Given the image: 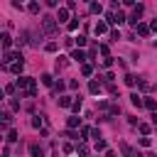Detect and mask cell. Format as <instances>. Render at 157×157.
<instances>
[{
  "label": "cell",
  "mask_w": 157,
  "mask_h": 157,
  "mask_svg": "<svg viewBox=\"0 0 157 157\" xmlns=\"http://www.w3.org/2000/svg\"><path fill=\"white\" fill-rule=\"evenodd\" d=\"M42 32H44V34H54V32H56V17L44 15V17H42Z\"/></svg>",
  "instance_id": "obj_1"
},
{
  "label": "cell",
  "mask_w": 157,
  "mask_h": 157,
  "mask_svg": "<svg viewBox=\"0 0 157 157\" xmlns=\"http://www.w3.org/2000/svg\"><path fill=\"white\" fill-rule=\"evenodd\" d=\"M142 12H145V7H142V5H135V7H132V12H130V20H128V22H130L132 27H137V25H140Z\"/></svg>",
  "instance_id": "obj_2"
},
{
  "label": "cell",
  "mask_w": 157,
  "mask_h": 157,
  "mask_svg": "<svg viewBox=\"0 0 157 157\" xmlns=\"http://www.w3.org/2000/svg\"><path fill=\"white\" fill-rule=\"evenodd\" d=\"M32 83H37V81H34V78H29V76H20L15 86H17V88H29Z\"/></svg>",
  "instance_id": "obj_3"
},
{
  "label": "cell",
  "mask_w": 157,
  "mask_h": 157,
  "mask_svg": "<svg viewBox=\"0 0 157 157\" xmlns=\"http://www.w3.org/2000/svg\"><path fill=\"white\" fill-rule=\"evenodd\" d=\"M0 42H2V49L10 52V47H12V37H10V32H2V34H0Z\"/></svg>",
  "instance_id": "obj_4"
},
{
  "label": "cell",
  "mask_w": 157,
  "mask_h": 157,
  "mask_svg": "<svg viewBox=\"0 0 157 157\" xmlns=\"http://www.w3.org/2000/svg\"><path fill=\"white\" fill-rule=\"evenodd\" d=\"M7 71H12V74H22V69H25V59H20V61H15V64H10V66H5Z\"/></svg>",
  "instance_id": "obj_5"
},
{
  "label": "cell",
  "mask_w": 157,
  "mask_h": 157,
  "mask_svg": "<svg viewBox=\"0 0 157 157\" xmlns=\"http://www.w3.org/2000/svg\"><path fill=\"white\" fill-rule=\"evenodd\" d=\"M56 22H66V25H69V7H59V12H56Z\"/></svg>",
  "instance_id": "obj_6"
},
{
  "label": "cell",
  "mask_w": 157,
  "mask_h": 157,
  "mask_svg": "<svg viewBox=\"0 0 157 157\" xmlns=\"http://www.w3.org/2000/svg\"><path fill=\"white\" fill-rule=\"evenodd\" d=\"M29 157H44V150H42L37 142H32V145H29Z\"/></svg>",
  "instance_id": "obj_7"
},
{
  "label": "cell",
  "mask_w": 157,
  "mask_h": 157,
  "mask_svg": "<svg viewBox=\"0 0 157 157\" xmlns=\"http://www.w3.org/2000/svg\"><path fill=\"white\" fill-rule=\"evenodd\" d=\"M135 29H137V34H140V37H150V32H152V29H150V25H145V22H140Z\"/></svg>",
  "instance_id": "obj_8"
},
{
  "label": "cell",
  "mask_w": 157,
  "mask_h": 157,
  "mask_svg": "<svg viewBox=\"0 0 157 157\" xmlns=\"http://www.w3.org/2000/svg\"><path fill=\"white\" fill-rule=\"evenodd\" d=\"M130 103H132L135 108H142V105H145V101H142L140 93H130Z\"/></svg>",
  "instance_id": "obj_9"
},
{
  "label": "cell",
  "mask_w": 157,
  "mask_h": 157,
  "mask_svg": "<svg viewBox=\"0 0 157 157\" xmlns=\"http://www.w3.org/2000/svg\"><path fill=\"white\" fill-rule=\"evenodd\" d=\"M93 32H96V34H105V32H108V22H96Z\"/></svg>",
  "instance_id": "obj_10"
},
{
  "label": "cell",
  "mask_w": 157,
  "mask_h": 157,
  "mask_svg": "<svg viewBox=\"0 0 157 157\" xmlns=\"http://www.w3.org/2000/svg\"><path fill=\"white\" fill-rule=\"evenodd\" d=\"M59 105H61V108H71V105H74L71 96H59Z\"/></svg>",
  "instance_id": "obj_11"
},
{
  "label": "cell",
  "mask_w": 157,
  "mask_h": 157,
  "mask_svg": "<svg viewBox=\"0 0 157 157\" xmlns=\"http://www.w3.org/2000/svg\"><path fill=\"white\" fill-rule=\"evenodd\" d=\"M120 150H123V155H125V157H135V150H132L128 142H120Z\"/></svg>",
  "instance_id": "obj_12"
},
{
  "label": "cell",
  "mask_w": 157,
  "mask_h": 157,
  "mask_svg": "<svg viewBox=\"0 0 157 157\" xmlns=\"http://www.w3.org/2000/svg\"><path fill=\"white\" fill-rule=\"evenodd\" d=\"M69 59H74V61H83V59H86V54H83V52H81V49H74V52H71V56H69Z\"/></svg>",
  "instance_id": "obj_13"
},
{
  "label": "cell",
  "mask_w": 157,
  "mask_h": 157,
  "mask_svg": "<svg viewBox=\"0 0 157 157\" xmlns=\"http://www.w3.org/2000/svg\"><path fill=\"white\" fill-rule=\"evenodd\" d=\"M66 125H69V128H71V130H76V128H78V125H81V118H76V115H71V118H69V120H66Z\"/></svg>",
  "instance_id": "obj_14"
},
{
  "label": "cell",
  "mask_w": 157,
  "mask_h": 157,
  "mask_svg": "<svg viewBox=\"0 0 157 157\" xmlns=\"http://www.w3.org/2000/svg\"><path fill=\"white\" fill-rule=\"evenodd\" d=\"M88 93H93V96L101 93V83H98V81H91V83H88Z\"/></svg>",
  "instance_id": "obj_15"
},
{
  "label": "cell",
  "mask_w": 157,
  "mask_h": 157,
  "mask_svg": "<svg viewBox=\"0 0 157 157\" xmlns=\"http://www.w3.org/2000/svg\"><path fill=\"white\" fill-rule=\"evenodd\" d=\"M42 83L44 86H54V76L52 74H42Z\"/></svg>",
  "instance_id": "obj_16"
},
{
  "label": "cell",
  "mask_w": 157,
  "mask_h": 157,
  "mask_svg": "<svg viewBox=\"0 0 157 157\" xmlns=\"http://www.w3.org/2000/svg\"><path fill=\"white\" fill-rule=\"evenodd\" d=\"M76 152H78V157H88V147H86V142H81V145L76 147Z\"/></svg>",
  "instance_id": "obj_17"
},
{
  "label": "cell",
  "mask_w": 157,
  "mask_h": 157,
  "mask_svg": "<svg viewBox=\"0 0 157 157\" xmlns=\"http://www.w3.org/2000/svg\"><path fill=\"white\" fill-rule=\"evenodd\" d=\"M27 10H29L32 15H37V12H39V2H37V0H32V2L27 5Z\"/></svg>",
  "instance_id": "obj_18"
},
{
  "label": "cell",
  "mask_w": 157,
  "mask_h": 157,
  "mask_svg": "<svg viewBox=\"0 0 157 157\" xmlns=\"http://www.w3.org/2000/svg\"><path fill=\"white\" fill-rule=\"evenodd\" d=\"M88 10H91L93 15H101V12H103V7H101V2H91V7H88Z\"/></svg>",
  "instance_id": "obj_19"
},
{
  "label": "cell",
  "mask_w": 157,
  "mask_h": 157,
  "mask_svg": "<svg viewBox=\"0 0 157 157\" xmlns=\"http://www.w3.org/2000/svg\"><path fill=\"white\" fill-rule=\"evenodd\" d=\"M145 108H147V110H155V108H157V101H155V98H145Z\"/></svg>",
  "instance_id": "obj_20"
},
{
  "label": "cell",
  "mask_w": 157,
  "mask_h": 157,
  "mask_svg": "<svg viewBox=\"0 0 157 157\" xmlns=\"http://www.w3.org/2000/svg\"><path fill=\"white\" fill-rule=\"evenodd\" d=\"M81 74H83V76H91V74H93V66H91V64H83V66H81Z\"/></svg>",
  "instance_id": "obj_21"
},
{
  "label": "cell",
  "mask_w": 157,
  "mask_h": 157,
  "mask_svg": "<svg viewBox=\"0 0 157 157\" xmlns=\"http://www.w3.org/2000/svg\"><path fill=\"white\" fill-rule=\"evenodd\" d=\"M44 49H47V52H56V49H59V44H56V42H47V44H44Z\"/></svg>",
  "instance_id": "obj_22"
},
{
  "label": "cell",
  "mask_w": 157,
  "mask_h": 157,
  "mask_svg": "<svg viewBox=\"0 0 157 157\" xmlns=\"http://www.w3.org/2000/svg\"><path fill=\"white\" fill-rule=\"evenodd\" d=\"M66 64H69V59H66V56H59V59H56V69H64Z\"/></svg>",
  "instance_id": "obj_23"
},
{
  "label": "cell",
  "mask_w": 157,
  "mask_h": 157,
  "mask_svg": "<svg viewBox=\"0 0 157 157\" xmlns=\"http://www.w3.org/2000/svg\"><path fill=\"white\" fill-rule=\"evenodd\" d=\"M0 118H2V128H5V125H7L10 120H12V115H10L7 110H2V115H0Z\"/></svg>",
  "instance_id": "obj_24"
},
{
  "label": "cell",
  "mask_w": 157,
  "mask_h": 157,
  "mask_svg": "<svg viewBox=\"0 0 157 157\" xmlns=\"http://www.w3.org/2000/svg\"><path fill=\"white\" fill-rule=\"evenodd\" d=\"M32 125H34V128H42V125H44L42 115H34V118H32Z\"/></svg>",
  "instance_id": "obj_25"
},
{
  "label": "cell",
  "mask_w": 157,
  "mask_h": 157,
  "mask_svg": "<svg viewBox=\"0 0 157 157\" xmlns=\"http://www.w3.org/2000/svg\"><path fill=\"white\" fill-rule=\"evenodd\" d=\"M76 27H78V17H76V20H71V22H69V25H66V29H69V32H74V29H76Z\"/></svg>",
  "instance_id": "obj_26"
},
{
  "label": "cell",
  "mask_w": 157,
  "mask_h": 157,
  "mask_svg": "<svg viewBox=\"0 0 157 157\" xmlns=\"http://www.w3.org/2000/svg\"><path fill=\"white\" fill-rule=\"evenodd\" d=\"M74 42H76V44H78V47H86V42H88V39H86V37H83V34H78V37H76V39H74Z\"/></svg>",
  "instance_id": "obj_27"
},
{
  "label": "cell",
  "mask_w": 157,
  "mask_h": 157,
  "mask_svg": "<svg viewBox=\"0 0 157 157\" xmlns=\"http://www.w3.org/2000/svg\"><path fill=\"white\" fill-rule=\"evenodd\" d=\"M137 81H140V78H135V76H130V74H128V76H125V83H128V86H135V83H137Z\"/></svg>",
  "instance_id": "obj_28"
},
{
  "label": "cell",
  "mask_w": 157,
  "mask_h": 157,
  "mask_svg": "<svg viewBox=\"0 0 157 157\" xmlns=\"http://www.w3.org/2000/svg\"><path fill=\"white\" fill-rule=\"evenodd\" d=\"M96 150H98V152H103V150H105V140H101V137H98V140H96Z\"/></svg>",
  "instance_id": "obj_29"
},
{
  "label": "cell",
  "mask_w": 157,
  "mask_h": 157,
  "mask_svg": "<svg viewBox=\"0 0 157 157\" xmlns=\"http://www.w3.org/2000/svg\"><path fill=\"white\" fill-rule=\"evenodd\" d=\"M64 88H66V83H64V81H59V83H56V86H54V93H61V91H64Z\"/></svg>",
  "instance_id": "obj_30"
},
{
  "label": "cell",
  "mask_w": 157,
  "mask_h": 157,
  "mask_svg": "<svg viewBox=\"0 0 157 157\" xmlns=\"http://www.w3.org/2000/svg\"><path fill=\"white\" fill-rule=\"evenodd\" d=\"M71 108H74V113H78V110H81V98H78V96H76V101H74V105H71Z\"/></svg>",
  "instance_id": "obj_31"
},
{
  "label": "cell",
  "mask_w": 157,
  "mask_h": 157,
  "mask_svg": "<svg viewBox=\"0 0 157 157\" xmlns=\"http://www.w3.org/2000/svg\"><path fill=\"white\" fill-rule=\"evenodd\" d=\"M88 135H91V128H86V125H83V128H81V140H86Z\"/></svg>",
  "instance_id": "obj_32"
},
{
  "label": "cell",
  "mask_w": 157,
  "mask_h": 157,
  "mask_svg": "<svg viewBox=\"0 0 157 157\" xmlns=\"http://www.w3.org/2000/svg\"><path fill=\"white\" fill-rule=\"evenodd\" d=\"M5 140H7V142H15V140H17V132H15V130H10V132H7V137H5Z\"/></svg>",
  "instance_id": "obj_33"
},
{
  "label": "cell",
  "mask_w": 157,
  "mask_h": 157,
  "mask_svg": "<svg viewBox=\"0 0 157 157\" xmlns=\"http://www.w3.org/2000/svg\"><path fill=\"white\" fill-rule=\"evenodd\" d=\"M140 145H142V147H150V145H152V140L145 135V137H140Z\"/></svg>",
  "instance_id": "obj_34"
},
{
  "label": "cell",
  "mask_w": 157,
  "mask_h": 157,
  "mask_svg": "<svg viewBox=\"0 0 157 157\" xmlns=\"http://www.w3.org/2000/svg\"><path fill=\"white\" fill-rule=\"evenodd\" d=\"M113 78H115V74H113V71H108V74H105V76H103V81H105V83H110V81H113Z\"/></svg>",
  "instance_id": "obj_35"
},
{
  "label": "cell",
  "mask_w": 157,
  "mask_h": 157,
  "mask_svg": "<svg viewBox=\"0 0 157 157\" xmlns=\"http://www.w3.org/2000/svg\"><path fill=\"white\" fill-rule=\"evenodd\" d=\"M140 132H142V135H150V125H145V123H140Z\"/></svg>",
  "instance_id": "obj_36"
},
{
  "label": "cell",
  "mask_w": 157,
  "mask_h": 157,
  "mask_svg": "<svg viewBox=\"0 0 157 157\" xmlns=\"http://www.w3.org/2000/svg\"><path fill=\"white\" fill-rule=\"evenodd\" d=\"M66 137H71V140H76V137H78V135H76V132H74V130H71V128H69V130H66Z\"/></svg>",
  "instance_id": "obj_37"
},
{
  "label": "cell",
  "mask_w": 157,
  "mask_h": 157,
  "mask_svg": "<svg viewBox=\"0 0 157 157\" xmlns=\"http://www.w3.org/2000/svg\"><path fill=\"white\" fill-rule=\"evenodd\" d=\"M61 150H64V152H66V155H71V152H74V147H71V145H69V142H66V145H64V147H61Z\"/></svg>",
  "instance_id": "obj_38"
},
{
  "label": "cell",
  "mask_w": 157,
  "mask_h": 157,
  "mask_svg": "<svg viewBox=\"0 0 157 157\" xmlns=\"http://www.w3.org/2000/svg\"><path fill=\"white\" fill-rule=\"evenodd\" d=\"M150 29H155V32H157V17H155V20L150 22Z\"/></svg>",
  "instance_id": "obj_39"
},
{
  "label": "cell",
  "mask_w": 157,
  "mask_h": 157,
  "mask_svg": "<svg viewBox=\"0 0 157 157\" xmlns=\"http://www.w3.org/2000/svg\"><path fill=\"white\" fill-rule=\"evenodd\" d=\"M44 2H47L49 7H56V2H59V0H44Z\"/></svg>",
  "instance_id": "obj_40"
},
{
  "label": "cell",
  "mask_w": 157,
  "mask_h": 157,
  "mask_svg": "<svg viewBox=\"0 0 157 157\" xmlns=\"http://www.w3.org/2000/svg\"><path fill=\"white\" fill-rule=\"evenodd\" d=\"M123 5H135V0H123Z\"/></svg>",
  "instance_id": "obj_41"
},
{
  "label": "cell",
  "mask_w": 157,
  "mask_h": 157,
  "mask_svg": "<svg viewBox=\"0 0 157 157\" xmlns=\"http://www.w3.org/2000/svg\"><path fill=\"white\" fill-rule=\"evenodd\" d=\"M147 157H157V155H155V152H150V155H147Z\"/></svg>",
  "instance_id": "obj_42"
},
{
  "label": "cell",
  "mask_w": 157,
  "mask_h": 157,
  "mask_svg": "<svg viewBox=\"0 0 157 157\" xmlns=\"http://www.w3.org/2000/svg\"><path fill=\"white\" fill-rule=\"evenodd\" d=\"M115 2H118V0H115Z\"/></svg>",
  "instance_id": "obj_43"
}]
</instances>
